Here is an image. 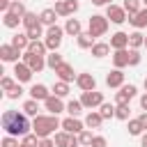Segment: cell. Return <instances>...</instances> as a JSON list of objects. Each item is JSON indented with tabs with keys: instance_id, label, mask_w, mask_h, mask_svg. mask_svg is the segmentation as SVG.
Returning a JSON list of instances; mask_svg holds the SVG:
<instances>
[{
	"instance_id": "36",
	"label": "cell",
	"mask_w": 147,
	"mask_h": 147,
	"mask_svg": "<svg viewBox=\"0 0 147 147\" xmlns=\"http://www.w3.org/2000/svg\"><path fill=\"white\" fill-rule=\"evenodd\" d=\"M53 140H55V147H69V142H71V133H67V131H57Z\"/></svg>"
},
{
	"instance_id": "2",
	"label": "cell",
	"mask_w": 147,
	"mask_h": 147,
	"mask_svg": "<svg viewBox=\"0 0 147 147\" xmlns=\"http://www.w3.org/2000/svg\"><path fill=\"white\" fill-rule=\"evenodd\" d=\"M62 126V122L57 119V115H37L32 119V133L41 140V138H51V133Z\"/></svg>"
},
{
	"instance_id": "25",
	"label": "cell",
	"mask_w": 147,
	"mask_h": 147,
	"mask_svg": "<svg viewBox=\"0 0 147 147\" xmlns=\"http://www.w3.org/2000/svg\"><path fill=\"white\" fill-rule=\"evenodd\" d=\"M140 46H145V34L140 32V30H136V32H131L129 34V48H140Z\"/></svg>"
},
{
	"instance_id": "17",
	"label": "cell",
	"mask_w": 147,
	"mask_h": 147,
	"mask_svg": "<svg viewBox=\"0 0 147 147\" xmlns=\"http://www.w3.org/2000/svg\"><path fill=\"white\" fill-rule=\"evenodd\" d=\"M106 85H108V87H122V85H124V71H122V69H113V71L106 76Z\"/></svg>"
},
{
	"instance_id": "13",
	"label": "cell",
	"mask_w": 147,
	"mask_h": 147,
	"mask_svg": "<svg viewBox=\"0 0 147 147\" xmlns=\"http://www.w3.org/2000/svg\"><path fill=\"white\" fill-rule=\"evenodd\" d=\"M62 131L78 136L80 131H85V122H80L78 117H67V119H62Z\"/></svg>"
},
{
	"instance_id": "22",
	"label": "cell",
	"mask_w": 147,
	"mask_h": 147,
	"mask_svg": "<svg viewBox=\"0 0 147 147\" xmlns=\"http://www.w3.org/2000/svg\"><path fill=\"white\" fill-rule=\"evenodd\" d=\"M64 32H67V34H71V37H78V34L83 32L80 21H78V18H67V23H64Z\"/></svg>"
},
{
	"instance_id": "20",
	"label": "cell",
	"mask_w": 147,
	"mask_h": 147,
	"mask_svg": "<svg viewBox=\"0 0 147 147\" xmlns=\"http://www.w3.org/2000/svg\"><path fill=\"white\" fill-rule=\"evenodd\" d=\"M39 21H41V25H46V28L57 25V23H55V21H57V11H55L53 7H48V9H44V11L39 14Z\"/></svg>"
},
{
	"instance_id": "54",
	"label": "cell",
	"mask_w": 147,
	"mask_h": 147,
	"mask_svg": "<svg viewBox=\"0 0 147 147\" xmlns=\"http://www.w3.org/2000/svg\"><path fill=\"white\" fill-rule=\"evenodd\" d=\"M140 147H147V131L140 136Z\"/></svg>"
},
{
	"instance_id": "7",
	"label": "cell",
	"mask_w": 147,
	"mask_h": 147,
	"mask_svg": "<svg viewBox=\"0 0 147 147\" xmlns=\"http://www.w3.org/2000/svg\"><path fill=\"white\" fill-rule=\"evenodd\" d=\"M78 0H55V11H57V16H71V14H76L78 11Z\"/></svg>"
},
{
	"instance_id": "23",
	"label": "cell",
	"mask_w": 147,
	"mask_h": 147,
	"mask_svg": "<svg viewBox=\"0 0 147 147\" xmlns=\"http://www.w3.org/2000/svg\"><path fill=\"white\" fill-rule=\"evenodd\" d=\"M113 64H115V69H124V67H129V51L124 48V51H115V55H113Z\"/></svg>"
},
{
	"instance_id": "26",
	"label": "cell",
	"mask_w": 147,
	"mask_h": 147,
	"mask_svg": "<svg viewBox=\"0 0 147 147\" xmlns=\"http://www.w3.org/2000/svg\"><path fill=\"white\" fill-rule=\"evenodd\" d=\"M28 51H30L32 55H41V57H46V55H48V48H46V44H44L41 39H39V41H30Z\"/></svg>"
},
{
	"instance_id": "5",
	"label": "cell",
	"mask_w": 147,
	"mask_h": 147,
	"mask_svg": "<svg viewBox=\"0 0 147 147\" xmlns=\"http://www.w3.org/2000/svg\"><path fill=\"white\" fill-rule=\"evenodd\" d=\"M136 94H138V87H136V85H131V83H129V85H122L119 92L115 94V106H129V101H131Z\"/></svg>"
},
{
	"instance_id": "19",
	"label": "cell",
	"mask_w": 147,
	"mask_h": 147,
	"mask_svg": "<svg viewBox=\"0 0 147 147\" xmlns=\"http://www.w3.org/2000/svg\"><path fill=\"white\" fill-rule=\"evenodd\" d=\"M129 23L136 28V30H142V28H147V7H142L136 16H129Z\"/></svg>"
},
{
	"instance_id": "45",
	"label": "cell",
	"mask_w": 147,
	"mask_h": 147,
	"mask_svg": "<svg viewBox=\"0 0 147 147\" xmlns=\"http://www.w3.org/2000/svg\"><path fill=\"white\" fill-rule=\"evenodd\" d=\"M14 85H16V83H14V78H9V76H2V78H0V87H2L5 92H9Z\"/></svg>"
},
{
	"instance_id": "10",
	"label": "cell",
	"mask_w": 147,
	"mask_h": 147,
	"mask_svg": "<svg viewBox=\"0 0 147 147\" xmlns=\"http://www.w3.org/2000/svg\"><path fill=\"white\" fill-rule=\"evenodd\" d=\"M55 76H57V80H62V83H71V80L78 78V76L74 74V67H71L69 62H62V64L55 69Z\"/></svg>"
},
{
	"instance_id": "6",
	"label": "cell",
	"mask_w": 147,
	"mask_h": 147,
	"mask_svg": "<svg viewBox=\"0 0 147 147\" xmlns=\"http://www.w3.org/2000/svg\"><path fill=\"white\" fill-rule=\"evenodd\" d=\"M106 18H108L110 23L122 25L124 21H129V14H126L124 7H119V5H108V7H106Z\"/></svg>"
},
{
	"instance_id": "29",
	"label": "cell",
	"mask_w": 147,
	"mask_h": 147,
	"mask_svg": "<svg viewBox=\"0 0 147 147\" xmlns=\"http://www.w3.org/2000/svg\"><path fill=\"white\" fill-rule=\"evenodd\" d=\"M2 23H5V28L14 30V28H18V23H23V18H18V16L9 14V11H5V14H2Z\"/></svg>"
},
{
	"instance_id": "58",
	"label": "cell",
	"mask_w": 147,
	"mask_h": 147,
	"mask_svg": "<svg viewBox=\"0 0 147 147\" xmlns=\"http://www.w3.org/2000/svg\"><path fill=\"white\" fill-rule=\"evenodd\" d=\"M18 2H25V0H18Z\"/></svg>"
},
{
	"instance_id": "51",
	"label": "cell",
	"mask_w": 147,
	"mask_h": 147,
	"mask_svg": "<svg viewBox=\"0 0 147 147\" xmlns=\"http://www.w3.org/2000/svg\"><path fill=\"white\" fill-rule=\"evenodd\" d=\"M92 5H96V7H108V5H113V0H92Z\"/></svg>"
},
{
	"instance_id": "14",
	"label": "cell",
	"mask_w": 147,
	"mask_h": 147,
	"mask_svg": "<svg viewBox=\"0 0 147 147\" xmlns=\"http://www.w3.org/2000/svg\"><path fill=\"white\" fill-rule=\"evenodd\" d=\"M14 74H16V80H18V83H28L34 71H32L25 62H16V64H14Z\"/></svg>"
},
{
	"instance_id": "35",
	"label": "cell",
	"mask_w": 147,
	"mask_h": 147,
	"mask_svg": "<svg viewBox=\"0 0 147 147\" xmlns=\"http://www.w3.org/2000/svg\"><path fill=\"white\" fill-rule=\"evenodd\" d=\"M115 110H117V106H113V103H101L99 106V115L103 117V119H110V117H115Z\"/></svg>"
},
{
	"instance_id": "1",
	"label": "cell",
	"mask_w": 147,
	"mask_h": 147,
	"mask_svg": "<svg viewBox=\"0 0 147 147\" xmlns=\"http://www.w3.org/2000/svg\"><path fill=\"white\" fill-rule=\"evenodd\" d=\"M0 126L5 129L7 136H14V138H23L30 133L32 124L28 122V115L25 113H18V110H5L2 117H0Z\"/></svg>"
},
{
	"instance_id": "16",
	"label": "cell",
	"mask_w": 147,
	"mask_h": 147,
	"mask_svg": "<svg viewBox=\"0 0 147 147\" xmlns=\"http://www.w3.org/2000/svg\"><path fill=\"white\" fill-rule=\"evenodd\" d=\"M110 48H113V51H124V48H129V34H126V32H115V34L110 37Z\"/></svg>"
},
{
	"instance_id": "3",
	"label": "cell",
	"mask_w": 147,
	"mask_h": 147,
	"mask_svg": "<svg viewBox=\"0 0 147 147\" xmlns=\"http://www.w3.org/2000/svg\"><path fill=\"white\" fill-rule=\"evenodd\" d=\"M87 32H90L94 39H96V37H103V34L108 32V18L101 16V14L90 16V21H87Z\"/></svg>"
},
{
	"instance_id": "56",
	"label": "cell",
	"mask_w": 147,
	"mask_h": 147,
	"mask_svg": "<svg viewBox=\"0 0 147 147\" xmlns=\"http://www.w3.org/2000/svg\"><path fill=\"white\" fill-rule=\"evenodd\" d=\"M142 5H145V7H147V0H142Z\"/></svg>"
},
{
	"instance_id": "18",
	"label": "cell",
	"mask_w": 147,
	"mask_h": 147,
	"mask_svg": "<svg viewBox=\"0 0 147 147\" xmlns=\"http://www.w3.org/2000/svg\"><path fill=\"white\" fill-rule=\"evenodd\" d=\"M30 96H32L34 101H46V99L51 96V92H48V87H46V85L37 83V85H32V87H30Z\"/></svg>"
},
{
	"instance_id": "50",
	"label": "cell",
	"mask_w": 147,
	"mask_h": 147,
	"mask_svg": "<svg viewBox=\"0 0 147 147\" xmlns=\"http://www.w3.org/2000/svg\"><path fill=\"white\" fill-rule=\"evenodd\" d=\"M11 2H14V0H0V9H2V14L9 9V5H11Z\"/></svg>"
},
{
	"instance_id": "28",
	"label": "cell",
	"mask_w": 147,
	"mask_h": 147,
	"mask_svg": "<svg viewBox=\"0 0 147 147\" xmlns=\"http://www.w3.org/2000/svg\"><path fill=\"white\" fill-rule=\"evenodd\" d=\"M62 62H64V60H62V55H60L57 51H53V53H48V55H46V67H48V69H53V71H55Z\"/></svg>"
},
{
	"instance_id": "40",
	"label": "cell",
	"mask_w": 147,
	"mask_h": 147,
	"mask_svg": "<svg viewBox=\"0 0 147 147\" xmlns=\"http://www.w3.org/2000/svg\"><path fill=\"white\" fill-rule=\"evenodd\" d=\"M53 94H55V96H60V99H62V96H67V94H69V83L57 80V83L53 85Z\"/></svg>"
},
{
	"instance_id": "33",
	"label": "cell",
	"mask_w": 147,
	"mask_h": 147,
	"mask_svg": "<svg viewBox=\"0 0 147 147\" xmlns=\"http://www.w3.org/2000/svg\"><path fill=\"white\" fill-rule=\"evenodd\" d=\"M37 110H39V101L30 99V101H25V103H23V113H25L28 117H37V115H39Z\"/></svg>"
},
{
	"instance_id": "44",
	"label": "cell",
	"mask_w": 147,
	"mask_h": 147,
	"mask_svg": "<svg viewBox=\"0 0 147 147\" xmlns=\"http://www.w3.org/2000/svg\"><path fill=\"white\" fill-rule=\"evenodd\" d=\"M142 60V55L136 51V48H129V67H138Z\"/></svg>"
},
{
	"instance_id": "30",
	"label": "cell",
	"mask_w": 147,
	"mask_h": 147,
	"mask_svg": "<svg viewBox=\"0 0 147 147\" xmlns=\"http://www.w3.org/2000/svg\"><path fill=\"white\" fill-rule=\"evenodd\" d=\"M37 25H41L39 16H37L34 11H28V14L23 16V28H25V30H30V28H37Z\"/></svg>"
},
{
	"instance_id": "4",
	"label": "cell",
	"mask_w": 147,
	"mask_h": 147,
	"mask_svg": "<svg viewBox=\"0 0 147 147\" xmlns=\"http://www.w3.org/2000/svg\"><path fill=\"white\" fill-rule=\"evenodd\" d=\"M62 34H64V28H60V25H51V28H46L44 44H46V48H48L51 53L60 48V44H62Z\"/></svg>"
},
{
	"instance_id": "34",
	"label": "cell",
	"mask_w": 147,
	"mask_h": 147,
	"mask_svg": "<svg viewBox=\"0 0 147 147\" xmlns=\"http://www.w3.org/2000/svg\"><path fill=\"white\" fill-rule=\"evenodd\" d=\"M83 108H85V106L80 103V99H78V101L74 99V101H69V103H67V113H69V117H78V115L83 113Z\"/></svg>"
},
{
	"instance_id": "37",
	"label": "cell",
	"mask_w": 147,
	"mask_h": 147,
	"mask_svg": "<svg viewBox=\"0 0 147 147\" xmlns=\"http://www.w3.org/2000/svg\"><path fill=\"white\" fill-rule=\"evenodd\" d=\"M140 2H142V0H124L122 7H124V11H126L129 16H136V14L140 11Z\"/></svg>"
},
{
	"instance_id": "57",
	"label": "cell",
	"mask_w": 147,
	"mask_h": 147,
	"mask_svg": "<svg viewBox=\"0 0 147 147\" xmlns=\"http://www.w3.org/2000/svg\"><path fill=\"white\" fill-rule=\"evenodd\" d=\"M145 46H147V37H145Z\"/></svg>"
},
{
	"instance_id": "9",
	"label": "cell",
	"mask_w": 147,
	"mask_h": 147,
	"mask_svg": "<svg viewBox=\"0 0 147 147\" xmlns=\"http://www.w3.org/2000/svg\"><path fill=\"white\" fill-rule=\"evenodd\" d=\"M23 62H25L34 74H39V71L46 67V57H41V55H32L30 51H23Z\"/></svg>"
},
{
	"instance_id": "32",
	"label": "cell",
	"mask_w": 147,
	"mask_h": 147,
	"mask_svg": "<svg viewBox=\"0 0 147 147\" xmlns=\"http://www.w3.org/2000/svg\"><path fill=\"white\" fill-rule=\"evenodd\" d=\"M9 14H14V16H18V18H23L28 11H25V2H18V0H14L11 5H9V9H7Z\"/></svg>"
},
{
	"instance_id": "38",
	"label": "cell",
	"mask_w": 147,
	"mask_h": 147,
	"mask_svg": "<svg viewBox=\"0 0 147 147\" xmlns=\"http://www.w3.org/2000/svg\"><path fill=\"white\" fill-rule=\"evenodd\" d=\"M129 136H142L145 133V129H142V124H140V119L136 117V119H129Z\"/></svg>"
},
{
	"instance_id": "43",
	"label": "cell",
	"mask_w": 147,
	"mask_h": 147,
	"mask_svg": "<svg viewBox=\"0 0 147 147\" xmlns=\"http://www.w3.org/2000/svg\"><path fill=\"white\" fill-rule=\"evenodd\" d=\"M78 140H80V145H83V147H90V145H92V140H94V136H92V131H90V129H85V131H80V133H78Z\"/></svg>"
},
{
	"instance_id": "15",
	"label": "cell",
	"mask_w": 147,
	"mask_h": 147,
	"mask_svg": "<svg viewBox=\"0 0 147 147\" xmlns=\"http://www.w3.org/2000/svg\"><path fill=\"white\" fill-rule=\"evenodd\" d=\"M76 85H78L83 92H92V90H96V80H94L92 74H78Z\"/></svg>"
},
{
	"instance_id": "49",
	"label": "cell",
	"mask_w": 147,
	"mask_h": 147,
	"mask_svg": "<svg viewBox=\"0 0 147 147\" xmlns=\"http://www.w3.org/2000/svg\"><path fill=\"white\" fill-rule=\"evenodd\" d=\"M39 147H55V140H51V138H41V140H39Z\"/></svg>"
},
{
	"instance_id": "41",
	"label": "cell",
	"mask_w": 147,
	"mask_h": 147,
	"mask_svg": "<svg viewBox=\"0 0 147 147\" xmlns=\"http://www.w3.org/2000/svg\"><path fill=\"white\" fill-rule=\"evenodd\" d=\"M115 117H117V119H122V122H129V119H131V108H129V106H117Z\"/></svg>"
},
{
	"instance_id": "53",
	"label": "cell",
	"mask_w": 147,
	"mask_h": 147,
	"mask_svg": "<svg viewBox=\"0 0 147 147\" xmlns=\"http://www.w3.org/2000/svg\"><path fill=\"white\" fill-rule=\"evenodd\" d=\"M138 119H140V124H142V129L147 131V113H142V115H140Z\"/></svg>"
},
{
	"instance_id": "52",
	"label": "cell",
	"mask_w": 147,
	"mask_h": 147,
	"mask_svg": "<svg viewBox=\"0 0 147 147\" xmlns=\"http://www.w3.org/2000/svg\"><path fill=\"white\" fill-rule=\"evenodd\" d=\"M140 108H142V110L147 113V92H145V94L140 96Z\"/></svg>"
},
{
	"instance_id": "21",
	"label": "cell",
	"mask_w": 147,
	"mask_h": 147,
	"mask_svg": "<svg viewBox=\"0 0 147 147\" xmlns=\"http://www.w3.org/2000/svg\"><path fill=\"white\" fill-rule=\"evenodd\" d=\"M11 46L18 48V51H28V46H30V37H28L25 32H16V34L11 37Z\"/></svg>"
},
{
	"instance_id": "8",
	"label": "cell",
	"mask_w": 147,
	"mask_h": 147,
	"mask_svg": "<svg viewBox=\"0 0 147 147\" xmlns=\"http://www.w3.org/2000/svg\"><path fill=\"white\" fill-rule=\"evenodd\" d=\"M80 103H83L85 108L94 110V108H99V106L103 103V94H101V92H96V90H92V92H83Z\"/></svg>"
},
{
	"instance_id": "42",
	"label": "cell",
	"mask_w": 147,
	"mask_h": 147,
	"mask_svg": "<svg viewBox=\"0 0 147 147\" xmlns=\"http://www.w3.org/2000/svg\"><path fill=\"white\" fill-rule=\"evenodd\" d=\"M21 147H39V138L34 133H28L21 138Z\"/></svg>"
},
{
	"instance_id": "24",
	"label": "cell",
	"mask_w": 147,
	"mask_h": 147,
	"mask_svg": "<svg viewBox=\"0 0 147 147\" xmlns=\"http://www.w3.org/2000/svg\"><path fill=\"white\" fill-rule=\"evenodd\" d=\"M101 122H103V117L99 115V110H90L87 117H85V126H87V129H99Z\"/></svg>"
},
{
	"instance_id": "27",
	"label": "cell",
	"mask_w": 147,
	"mask_h": 147,
	"mask_svg": "<svg viewBox=\"0 0 147 147\" xmlns=\"http://www.w3.org/2000/svg\"><path fill=\"white\" fill-rule=\"evenodd\" d=\"M90 51H92V55H94V57H106V55L110 53V44H106V41H96Z\"/></svg>"
},
{
	"instance_id": "39",
	"label": "cell",
	"mask_w": 147,
	"mask_h": 147,
	"mask_svg": "<svg viewBox=\"0 0 147 147\" xmlns=\"http://www.w3.org/2000/svg\"><path fill=\"white\" fill-rule=\"evenodd\" d=\"M25 34L30 37V41H39L41 37H46V34H44V25H37V28H30V30H25Z\"/></svg>"
},
{
	"instance_id": "12",
	"label": "cell",
	"mask_w": 147,
	"mask_h": 147,
	"mask_svg": "<svg viewBox=\"0 0 147 147\" xmlns=\"http://www.w3.org/2000/svg\"><path fill=\"white\" fill-rule=\"evenodd\" d=\"M44 106H46L48 115H60L62 110H67V106L62 103V99H60V96H55V94H51V96L44 101Z\"/></svg>"
},
{
	"instance_id": "48",
	"label": "cell",
	"mask_w": 147,
	"mask_h": 147,
	"mask_svg": "<svg viewBox=\"0 0 147 147\" xmlns=\"http://www.w3.org/2000/svg\"><path fill=\"white\" fill-rule=\"evenodd\" d=\"M90 147H108V140H106L103 136H94V140H92Z\"/></svg>"
},
{
	"instance_id": "11",
	"label": "cell",
	"mask_w": 147,
	"mask_h": 147,
	"mask_svg": "<svg viewBox=\"0 0 147 147\" xmlns=\"http://www.w3.org/2000/svg\"><path fill=\"white\" fill-rule=\"evenodd\" d=\"M0 57H2V62H18V57H21V51L18 48H14L11 44H2L0 46Z\"/></svg>"
},
{
	"instance_id": "47",
	"label": "cell",
	"mask_w": 147,
	"mask_h": 147,
	"mask_svg": "<svg viewBox=\"0 0 147 147\" xmlns=\"http://www.w3.org/2000/svg\"><path fill=\"white\" fill-rule=\"evenodd\" d=\"M2 147H21V142H18V138H14V136H5V138H2Z\"/></svg>"
},
{
	"instance_id": "55",
	"label": "cell",
	"mask_w": 147,
	"mask_h": 147,
	"mask_svg": "<svg viewBox=\"0 0 147 147\" xmlns=\"http://www.w3.org/2000/svg\"><path fill=\"white\" fill-rule=\"evenodd\" d=\"M142 85H145V92H147V78H145V83H142Z\"/></svg>"
},
{
	"instance_id": "46",
	"label": "cell",
	"mask_w": 147,
	"mask_h": 147,
	"mask_svg": "<svg viewBox=\"0 0 147 147\" xmlns=\"http://www.w3.org/2000/svg\"><path fill=\"white\" fill-rule=\"evenodd\" d=\"M21 94H23V87H21V83H16V85L7 92V99H18Z\"/></svg>"
},
{
	"instance_id": "31",
	"label": "cell",
	"mask_w": 147,
	"mask_h": 147,
	"mask_svg": "<svg viewBox=\"0 0 147 147\" xmlns=\"http://www.w3.org/2000/svg\"><path fill=\"white\" fill-rule=\"evenodd\" d=\"M76 41H78V46H80V48H92V46L96 44V41H94V37H92L90 32H80V34L76 37Z\"/></svg>"
}]
</instances>
